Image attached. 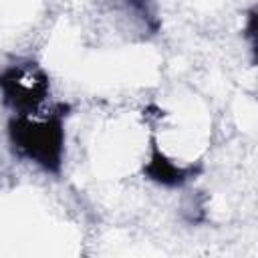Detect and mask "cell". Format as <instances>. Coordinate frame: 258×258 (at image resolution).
I'll return each mask as SVG.
<instances>
[{
	"label": "cell",
	"instance_id": "1",
	"mask_svg": "<svg viewBox=\"0 0 258 258\" xmlns=\"http://www.w3.org/2000/svg\"><path fill=\"white\" fill-rule=\"evenodd\" d=\"M69 111V105L58 103L36 115H10L6 137L12 153L46 173L58 175L64 161V119Z\"/></svg>",
	"mask_w": 258,
	"mask_h": 258
},
{
	"label": "cell",
	"instance_id": "5",
	"mask_svg": "<svg viewBox=\"0 0 258 258\" xmlns=\"http://www.w3.org/2000/svg\"><path fill=\"white\" fill-rule=\"evenodd\" d=\"M125 6H127V10L135 18H139L143 22V26L151 34H155L159 30V18L155 16V4H153V0H125Z\"/></svg>",
	"mask_w": 258,
	"mask_h": 258
},
{
	"label": "cell",
	"instance_id": "2",
	"mask_svg": "<svg viewBox=\"0 0 258 258\" xmlns=\"http://www.w3.org/2000/svg\"><path fill=\"white\" fill-rule=\"evenodd\" d=\"M0 91L2 103L12 115H36L50 97V77L36 60H18L4 67Z\"/></svg>",
	"mask_w": 258,
	"mask_h": 258
},
{
	"label": "cell",
	"instance_id": "4",
	"mask_svg": "<svg viewBox=\"0 0 258 258\" xmlns=\"http://www.w3.org/2000/svg\"><path fill=\"white\" fill-rule=\"evenodd\" d=\"M242 38L248 46L250 62L258 69V4L246 10L244 14V26H242Z\"/></svg>",
	"mask_w": 258,
	"mask_h": 258
},
{
	"label": "cell",
	"instance_id": "3",
	"mask_svg": "<svg viewBox=\"0 0 258 258\" xmlns=\"http://www.w3.org/2000/svg\"><path fill=\"white\" fill-rule=\"evenodd\" d=\"M202 173V163H175L157 143L155 135H149V155L141 167V175L155 185L177 189Z\"/></svg>",
	"mask_w": 258,
	"mask_h": 258
}]
</instances>
